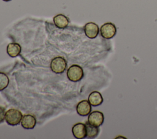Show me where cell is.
I'll list each match as a JSON object with an SVG mask.
<instances>
[{"instance_id": "obj_13", "label": "cell", "mask_w": 157, "mask_h": 139, "mask_svg": "<svg viewBox=\"0 0 157 139\" xmlns=\"http://www.w3.org/2000/svg\"><path fill=\"white\" fill-rule=\"evenodd\" d=\"M86 128V137L88 138H94L96 137L99 133V127H96L89 124L88 122L85 123Z\"/></svg>"}, {"instance_id": "obj_8", "label": "cell", "mask_w": 157, "mask_h": 139, "mask_svg": "<svg viewBox=\"0 0 157 139\" xmlns=\"http://www.w3.org/2000/svg\"><path fill=\"white\" fill-rule=\"evenodd\" d=\"M77 113L81 116L88 115L91 111V105L86 100H83L78 103L76 106Z\"/></svg>"}, {"instance_id": "obj_11", "label": "cell", "mask_w": 157, "mask_h": 139, "mask_svg": "<svg viewBox=\"0 0 157 139\" xmlns=\"http://www.w3.org/2000/svg\"><path fill=\"white\" fill-rule=\"evenodd\" d=\"M88 101L93 107H97L102 104L103 98L101 94L98 91H93L88 96Z\"/></svg>"}, {"instance_id": "obj_16", "label": "cell", "mask_w": 157, "mask_h": 139, "mask_svg": "<svg viewBox=\"0 0 157 139\" xmlns=\"http://www.w3.org/2000/svg\"><path fill=\"white\" fill-rule=\"evenodd\" d=\"M4 1H11V0H3Z\"/></svg>"}, {"instance_id": "obj_6", "label": "cell", "mask_w": 157, "mask_h": 139, "mask_svg": "<svg viewBox=\"0 0 157 139\" xmlns=\"http://www.w3.org/2000/svg\"><path fill=\"white\" fill-rule=\"evenodd\" d=\"M72 132L75 138H85L86 137V128L85 124L78 122L74 124L72 128Z\"/></svg>"}, {"instance_id": "obj_10", "label": "cell", "mask_w": 157, "mask_h": 139, "mask_svg": "<svg viewBox=\"0 0 157 139\" xmlns=\"http://www.w3.org/2000/svg\"><path fill=\"white\" fill-rule=\"evenodd\" d=\"M53 22L57 28L59 29H64L67 26L69 20L66 16L60 13L53 17Z\"/></svg>"}, {"instance_id": "obj_5", "label": "cell", "mask_w": 157, "mask_h": 139, "mask_svg": "<svg viewBox=\"0 0 157 139\" xmlns=\"http://www.w3.org/2000/svg\"><path fill=\"white\" fill-rule=\"evenodd\" d=\"M104 120V116L102 112L99 111H94L90 113L88 117V122L93 126L99 127Z\"/></svg>"}, {"instance_id": "obj_15", "label": "cell", "mask_w": 157, "mask_h": 139, "mask_svg": "<svg viewBox=\"0 0 157 139\" xmlns=\"http://www.w3.org/2000/svg\"><path fill=\"white\" fill-rule=\"evenodd\" d=\"M6 112V111L5 110V108L0 106V123L4 122V121L5 119Z\"/></svg>"}, {"instance_id": "obj_9", "label": "cell", "mask_w": 157, "mask_h": 139, "mask_svg": "<svg viewBox=\"0 0 157 139\" xmlns=\"http://www.w3.org/2000/svg\"><path fill=\"white\" fill-rule=\"evenodd\" d=\"M36 124V118L31 115H25L23 116L21 125V126L26 129H33Z\"/></svg>"}, {"instance_id": "obj_12", "label": "cell", "mask_w": 157, "mask_h": 139, "mask_svg": "<svg viewBox=\"0 0 157 139\" xmlns=\"http://www.w3.org/2000/svg\"><path fill=\"white\" fill-rule=\"evenodd\" d=\"M21 48L18 43H10L7 46V53L12 58L17 57L21 53Z\"/></svg>"}, {"instance_id": "obj_2", "label": "cell", "mask_w": 157, "mask_h": 139, "mask_svg": "<svg viewBox=\"0 0 157 139\" xmlns=\"http://www.w3.org/2000/svg\"><path fill=\"white\" fill-rule=\"evenodd\" d=\"M67 77L70 81L77 82L83 77V70L78 65H72L67 69Z\"/></svg>"}, {"instance_id": "obj_1", "label": "cell", "mask_w": 157, "mask_h": 139, "mask_svg": "<svg viewBox=\"0 0 157 139\" xmlns=\"http://www.w3.org/2000/svg\"><path fill=\"white\" fill-rule=\"evenodd\" d=\"M22 117L23 115L20 111L15 108H11L6 112L5 120L9 125L15 126L21 122Z\"/></svg>"}, {"instance_id": "obj_4", "label": "cell", "mask_w": 157, "mask_h": 139, "mask_svg": "<svg viewBox=\"0 0 157 139\" xmlns=\"http://www.w3.org/2000/svg\"><path fill=\"white\" fill-rule=\"evenodd\" d=\"M101 36L106 39L113 38L117 33V28L112 23L108 22L103 24L100 29Z\"/></svg>"}, {"instance_id": "obj_3", "label": "cell", "mask_w": 157, "mask_h": 139, "mask_svg": "<svg viewBox=\"0 0 157 139\" xmlns=\"http://www.w3.org/2000/svg\"><path fill=\"white\" fill-rule=\"evenodd\" d=\"M67 67L66 59L61 56L54 58L50 62V69L55 73H62L64 72Z\"/></svg>"}, {"instance_id": "obj_14", "label": "cell", "mask_w": 157, "mask_h": 139, "mask_svg": "<svg viewBox=\"0 0 157 139\" xmlns=\"http://www.w3.org/2000/svg\"><path fill=\"white\" fill-rule=\"evenodd\" d=\"M9 84V78L4 72H0V91L6 89Z\"/></svg>"}, {"instance_id": "obj_7", "label": "cell", "mask_w": 157, "mask_h": 139, "mask_svg": "<svg viewBox=\"0 0 157 139\" xmlns=\"http://www.w3.org/2000/svg\"><path fill=\"white\" fill-rule=\"evenodd\" d=\"M85 35L90 39L96 38L99 32V28L97 24L93 22L87 23L84 26Z\"/></svg>"}]
</instances>
